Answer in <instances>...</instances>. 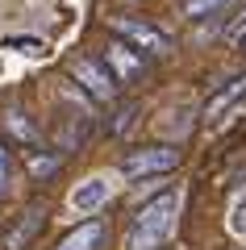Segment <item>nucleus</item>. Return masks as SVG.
Masks as SVG:
<instances>
[{
	"mask_svg": "<svg viewBox=\"0 0 246 250\" xmlns=\"http://www.w3.org/2000/svg\"><path fill=\"white\" fill-rule=\"evenodd\" d=\"M176 217H179V196L176 192H158L146 205L134 208L130 233H125V250H158L167 246V238L176 233Z\"/></svg>",
	"mask_w": 246,
	"mask_h": 250,
	"instance_id": "obj_1",
	"label": "nucleus"
},
{
	"mask_svg": "<svg viewBox=\"0 0 246 250\" xmlns=\"http://www.w3.org/2000/svg\"><path fill=\"white\" fill-rule=\"evenodd\" d=\"M67 75L88 92L92 100H117V80L109 75L105 62L92 59V54H75V59H67Z\"/></svg>",
	"mask_w": 246,
	"mask_h": 250,
	"instance_id": "obj_2",
	"label": "nucleus"
},
{
	"mask_svg": "<svg viewBox=\"0 0 246 250\" xmlns=\"http://www.w3.org/2000/svg\"><path fill=\"white\" fill-rule=\"evenodd\" d=\"M109 25L121 34L125 46H134L138 54H155V59H163V54H171V38L163 34V29H155L150 21H138V17H113Z\"/></svg>",
	"mask_w": 246,
	"mask_h": 250,
	"instance_id": "obj_3",
	"label": "nucleus"
},
{
	"mask_svg": "<svg viewBox=\"0 0 246 250\" xmlns=\"http://www.w3.org/2000/svg\"><path fill=\"white\" fill-rule=\"evenodd\" d=\"M179 167V150L167 142H158V146H142V150H134L130 159L121 163L125 175L134 179H146V175H171V171Z\"/></svg>",
	"mask_w": 246,
	"mask_h": 250,
	"instance_id": "obj_4",
	"label": "nucleus"
},
{
	"mask_svg": "<svg viewBox=\"0 0 246 250\" xmlns=\"http://www.w3.org/2000/svg\"><path fill=\"white\" fill-rule=\"evenodd\" d=\"M109 67V75H113L117 83H134V80H142L146 75V59H142L134 46H125L121 38H113V42L105 46V59H100Z\"/></svg>",
	"mask_w": 246,
	"mask_h": 250,
	"instance_id": "obj_5",
	"label": "nucleus"
},
{
	"mask_svg": "<svg viewBox=\"0 0 246 250\" xmlns=\"http://www.w3.org/2000/svg\"><path fill=\"white\" fill-rule=\"evenodd\" d=\"M109 200H113V184H109V175H88L84 184H75V188H71L67 205H71V213L92 217V213H100V208H105Z\"/></svg>",
	"mask_w": 246,
	"mask_h": 250,
	"instance_id": "obj_6",
	"label": "nucleus"
},
{
	"mask_svg": "<svg viewBox=\"0 0 246 250\" xmlns=\"http://www.w3.org/2000/svg\"><path fill=\"white\" fill-rule=\"evenodd\" d=\"M46 205H29L25 213L17 217V225H13L4 238H0V250H29V242L42 233V225H46Z\"/></svg>",
	"mask_w": 246,
	"mask_h": 250,
	"instance_id": "obj_7",
	"label": "nucleus"
},
{
	"mask_svg": "<svg viewBox=\"0 0 246 250\" xmlns=\"http://www.w3.org/2000/svg\"><path fill=\"white\" fill-rule=\"evenodd\" d=\"M105 238H109V225L92 217V221L75 225V229H71V233H67V238H63L54 250H100V246H105Z\"/></svg>",
	"mask_w": 246,
	"mask_h": 250,
	"instance_id": "obj_8",
	"label": "nucleus"
},
{
	"mask_svg": "<svg viewBox=\"0 0 246 250\" xmlns=\"http://www.w3.org/2000/svg\"><path fill=\"white\" fill-rule=\"evenodd\" d=\"M0 125H4V134H9L13 142H21V146H38V125L29 121V113H25L21 104H4Z\"/></svg>",
	"mask_w": 246,
	"mask_h": 250,
	"instance_id": "obj_9",
	"label": "nucleus"
},
{
	"mask_svg": "<svg viewBox=\"0 0 246 250\" xmlns=\"http://www.w3.org/2000/svg\"><path fill=\"white\" fill-rule=\"evenodd\" d=\"M238 100H246V71H242V75H234V80H229L225 88H217V92H213V100L204 104V117L213 121L217 113H225V108H229V104H238Z\"/></svg>",
	"mask_w": 246,
	"mask_h": 250,
	"instance_id": "obj_10",
	"label": "nucleus"
},
{
	"mask_svg": "<svg viewBox=\"0 0 246 250\" xmlns=\"http://www.w3.org/2000/svg\"><path fill=\"white\" fill-rule=\"evenodd\" d=\"M25 167H29V175H34V179H42V184H46V179L63 167V159L54 150H38V146H29V150H25Z\"/></svg>",
	"mask_w": 246,
	"mask_h": 250,
	"instance_id": "obj_11",
	"label": "nucleus"
},
{
	"mask_svg": "<svg viewBox=\"0 0 246 250\" xmlns=\"http://www.w3.org/2000/svg\"><path fill=\"white\" fill-rule=\"evenodd\" d=\"M158 192H167V175H146V179H138V188H134V208L146 205V200L158 196Z\"/></svg>",
	"mask_w": 246,
	"mask_h": 250,
	"instance_id": "obj_12",
	"label": "nucleus"
},
{
	"mask_svg": "<svg viewBox=\"0 0 246 250\" xmlns=\"http://www.w3.org/2000/svg\"><path fill=\"white\" fill-rule=\"evenodd\" d=\"M9 188H13V154H9V146L0 142V200L9 196Z\"/></svg>",
	"mask_w": 246,
	"mask_h": 250,
	"instance_id": "obj_13",
	"label": "nucleus"
},
{
	"mask_svg": "<svg viewBox=\"0 0 246 250\" xmlns=\"http://www.w3.org/2000/svg\"><path fill=\"white\" fill-rule=\"evenodd\" d=\"M225 42L234 46V50H242V54H246V9L238 13V21H234L229 29H225Z\"/></svg>",
	"mask_w": 246,
	"mask_h": 250,
	"instance_id": "obj_14",
	"label": "nucleus"
},
{
	"mask_svg": "<svg viewBox=\"0 0 246 250\" xmlns=\"http://www.w3.org/2000/svg\"><path fill=\"white\" fill-rule=\"evenodd\" d=\"M221 4H229V0H188V4H184V13H188L192 21H201L204 13H217Z\"/></svg>",
	"mask_w": 246,
	"mask_h": 250,
	"instance_id": "obj_15",
	"label": "nucleus"
},
{
	"mask_svg": "<svg viewBox=\"0 0 246 250\" xmlns=\"http://www.w3.org/2000/svg\"><path fill=\"white\" fill-rule=\"evenodd\" d=\"M229 233H238V238H246V196L238 200L234 208H229Z\"/></svg>",
	"mask_w": 246,
	"mask_h": 250,
	"instance_id": "obj_16",
	"label": "nucleus"
},
{
	"mask_svg": "<svg viewBox=\"0 0 246 250\" xmlns=\"http://www.w3.org/2000/svg\"><path fill=\"white\" fill-rule=\"evenodd\" d=\"M134 117H138V104H125L121 113H117V121L109 125V129H113V134H125V129H130V125H134Z\"/></svg>",
	"mask_w": 246,
	"mask_h": 250,
	"instance_id": "obj_17",
	"label": "nucleus"
}]
</instances>
